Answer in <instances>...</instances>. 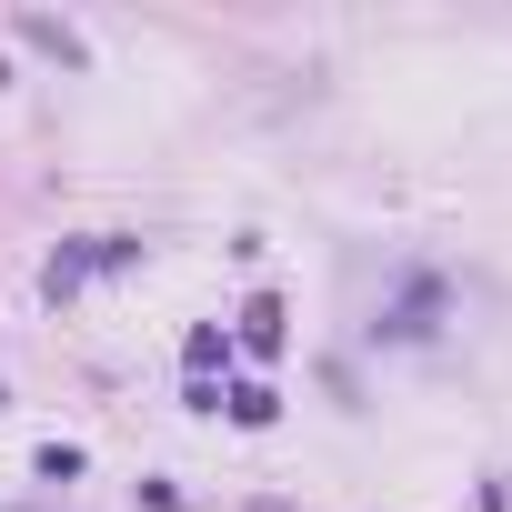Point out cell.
<instances>
[{"instance_id": "cell-1", "label": "cell", "mask_w": 512, "mask_h": 512, "mask_svg": "<svg viewBox=\"0 0 512 512\" xmlns=\"http://www.w3.org/2000/svg\"><path fill=\"white\" fill-rule=\"evenodd\" d=\"M21 41H31V51H51V61H91V51H81V31H71V21H51V11H21Z\"/></svg>"}, {"instance_id": "cell-2", "label": "cell", "mask_w": 512, "mask_h": 512, "mask_svg": "<svg viewBox=\"0 0 512 512\" xmlns=\"http://www.w3.org/2000/svg\"><path fill=\"white\" fill-rule=\"evenodd\" d=\"M241 342L272 352V342H282V302H251V312H241Z\"/></svg>"}]
</instances>
